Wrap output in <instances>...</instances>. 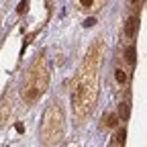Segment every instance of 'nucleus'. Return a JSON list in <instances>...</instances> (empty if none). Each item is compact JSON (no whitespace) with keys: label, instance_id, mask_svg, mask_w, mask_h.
Segmentation results:
<instances>
[{"label":"nucleus","instance_id":"nucleus-3","mask_svg":"<svg viewBox=\"0 0 147 147\" xmlns=\"http://www.w3.org/2000/svg\"><path fill=\"white\" fill-rule=\"evenodd\" d=\"M63 133H65V115H63L59 100H53L47 104L43 119H41V131H39L41 143L57 145L63 141Z\"/></svg>","mask_w":147,"mask_h":147},{"label":"nucleus","instance_id":"nucleus-1","mask_svg":"<svg viewBox=\"0 0 147 147\" xmlns=\"http://www.w3.org/2000/svg\"><path fill=\"white\" fill-rule=\"evenodd\" d=\"M102 53H104L102 39H96V43L88 49L78 71L74 74L71 110L78 121H84L86 117H90L98 102V69H100V61H102Z\"/></svg>","mask_w":147,"mask_h":147},{"label":"nucleus","instance_id":"nucleus-13","mask_svg":"<svg viewBox=\"0 0 147 147\" xmlns=\"http://www.w3.org/2000/svg\"><path fill=\"white\" fill-rule=\"evenodd\" d=\"M137 2H139V0H131V4H137Z\"/></svg>","mask_w":147,"mask_h":147},{"label":"nucleus","instance_id":"nucleus-11","mask_svg":"<svg viewBox=\"0 0 147 147\" xmlns=\"http://www.w3.org/2000/svg\"><path fill=\"white\" fill-rule=\"evenodd\" d=\"M127 63L129 65H135V47L133 45L127 49Z\"/></svg>","mask_w":147,"mask_h":147},{"label":"nucleus","instance_id":"nucleus-9","mask_svg":"<svg viewBox=\"0 0 147 147\" xmlns=\"http://www.w3.org/2000/svg\"><path fill=\"white\" fill-rule=\"evenodd\" d=\"M125 141H127V129L121 127L119 131L115 133V137L110 139V145H113V147H119V145H125Z\"/></svg>","mask_w":147,"mask_h":147},{"label":"nucleus","instance_id":"nucleus-8","mask_svg":"<svg viewBox=\"0 0 147 147\" xmlns=\"http://www.w3.org/2000/svg\"><path fill=\"white\" fill-rule=\"evenodd\" d=\"M137 27H139V16H137V12H133L131 16L127 18V23H125V37H127V39H135Z\"/></svg>","mask_w":147,"mask_h":147},{"label":"nucleus","instance_id":"nucleus-6","mask_svg":"<svg viewBox=\"0 0 147 147\" xmlns=\"http://www.w3.org/2000/svg\"><path fill=\"white\" fill-rule=\"evenodd\" d=\"M119 123H121L119 113H115V110H108V113H104L102 119H100V129H102V131H110V129H115Z\"/></svg>","mask_w":147,"mask_h":147},{"label":"nucleus","instance_id":"nucleus-10","mask_svg":"<svg viewBox=\"0 0 147 147\" xmlns=\"http://www.w3.org/2000/svg\"><path fill=\"white\" fill-rule=\"evenodd\" d=\"M119 117H121L123 123L129 119V102H121L119 104Z\"/></svg>","mask_w":147,"mask_h":147},{"label":"nucleus","instance_id":"nucleus-12","mask_svg":"<svg viewBox=\"0 0 147 147\" xmlns=\"http://www.w3.org/2000/svg\"><path fill=\"white\" fill-rule=\"evenodd\" d=\"M27 6H29V4H27V0H23V2H21V4H18V8H16V12H18V14H23V12H27Z\"/></svg>","mask_w":147,"mask_h":147},{"label":"nucleus","instance_id":"nucleus-2","mask_svg":"<svg viewBox=\"0 0 147 147\" xmlns=\"http://www.w3.org/2000/svg\"><path fill=\"white\" fill-rule=\"evenodd\" d=\"M47 86H49V67L45 55L39 53L29 65L21 84V100L25 102V106H33L37 100H41V96L47 92Z\"/></svg>","mask_w":147,"mask_h":147},{"label":"nucleus","instance_id":"nucleus-4","mask_svg":"<svg viewBox=\"0 0 147 147\" xmlns=\"http://www.w3.org/2000/svg\"><path fill=\"white\" fill-rule=\"evenodd\" d=\"M74 4H76V8H78L80 12L94 14V12H98V10L106 4V0H74Z\"/></svg>","mask_w":147,"mask_h":147},{"label":"nucleus","instance_id":"nucleus-5","mask_svg":"<svg viewBox=\"0 0 147 147\" xmlns=\"http://www.w3.org/2000/svg\"><path fill=\"white\" fill-rule=\"evenodd\" d=\"M12 110H14V106H12V96H8V98H4L2 102H0V129L6 127V123H8L10 117H12Z\"/></svg>","mask_w":147,"mask_h":147},{"label":"nucleus","instance_id":"nucleus-7","mask_svg":"<svg viewBox=\"0 0 147 147\" xmlns=\"http://www.w3.org/2000/svg\"><path fill=\"white\" fill-rule=\"evenodd\" d=\"M115 84H117V88H121V90L129 84V69H127L125 65H121V63L115 65Z\"/></svg>","mask_w":147,"mask_h":147}]
</instances>
